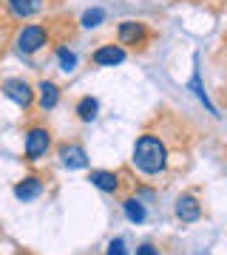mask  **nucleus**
<instances>
[{"label": "nucleus", "mask_w": 227, "mask_h": 255, "mask_svg": "<svg viewBox=\"0 0 227 255\" xmlns=\"http://www.w3.org/2000/svg\"><path fill=\"white\" fill-rule=\"evenodd\" d=\"M191 88L196 91V97H199V100L205 102V105H208L210 111H213V105H210V100H208V94H205V88H202V82H199V71L193 74V80H191ZM213 114H216V111H213Z\"/></svg>", "instance_id": "nucleus-17"}, {"label": "nucleus", "mask_w": 227, "mask_h": 255, "mask_svg": "<svg viewBox=\"0 0 227 255\" xmlns=\"http://www.w3.org/2000/svg\"><path fill=\"white\" fill-rule=\"evenodd\" d=\"M43 46H48V28L40 26V23L23 26L17 31V37H14V48H17V54H23V57L37 54Z\"/></svg>", "instance_id": "nucleus-2"}, {"label": "nucleus", "mask_w": 227, "mask_h": 255, "mask_svg": "<svg viewBox=\"0 0 227 255\" xmlns=\"http://www.w3.org/2000/svg\"><path fill=\"white\" fill-rule=\"evenodd\" d=\"M37 100H40V108L43 111L57 108V102H60V85L51 80H43L37 85Z\"/></svg>", "instance_id": "nucleus-11"}, {"label": "nucleus", "mask_w": 227, "mask_h": 255, "mask_svg": "<svg viewBox=\"0 0 227 255\" xmlns=\"http://www.w3.org/2000/svg\"><path fill=\"white\" fill-rule=\"evenodd\" d=\"M105 255H128L125 241H122V238H114V241L108 244V250H105Z\"/></svg>", "instance_id": "nucleus-18"}, {"label": "nucleus", "mask_w": 227, "mask_h": 255, "mask_svg": "<svg viewBox=\"0 0 227 255\" xmlns=\"http://www.w3.org/2000/svg\"><path fill=\"white\" fill-rule=\"evenodd\" d=\"M6 6H9L11 17L28 20V17H34L37 11H43V0H6Z\"/></svg>", "instance_id": "nucleus-9"}, {"label": "nucleus", "mask_w": 227, "mask_h": 255, "mask_svg": "<svg viewBox=\"0 0 227 255\" xmlns=\"http://www.w3.org/2000/svg\"><path fill=\"white\" fill-rule=\"evenodd\" d=\"M3 94H6L14 105H20L23 111L31 108V102H34V91H31V85H28L26 80H20V77H11V80L3 82Z\"/></svg>", "instance_id": "nucleus-5"}, {"label": "nucleus", "mask_w": 227, "mask_h": 255, "mask_svg": "<svg viewBox=\"0 0 227 255\" xmlns=\"http://www.w3.org/2000/svg\"><path fill=\"white\" fill-rule=\"evenodd\" d=\"M102 20H105V11L102 9H88L85 14H82V26L85 28H97Z\"/></svg>", "instance_id": "nucleus-16"}, {"label": "nucleus", "mask_w": 227, "mask_h": 255, "mask_svg": "<svg viewBox=\"0 0 227 255\" xmlns=\"http://www.w3.org/2000/svg\"><path fill=\"white\" fill-rule=\"evenodd\" d=\"M48 147H51V133H48V128H31L26 133V159L28 162H37L40 156H45Z\"/></svg>", "instance_id": "nucleus-4"}, {"label": "nucleus", "mask_w": 227, "mask_h": 255, "mask_svg": "<svg viewBox=\"0 0 227 255\" xmlns=\"http://www.w3.org/2000/svg\"><path fill=\"white\" fill-rule=\"evenodd\" d=\"M14 196H17L20 201H34L43 196V182L37 179V176H26L23 182L14 184Z\"/></svg>", "instance_id": "nucleus-10"}, {"label": "nucleus", "mask_w": 227, "mask_h": 255, "mask_svg": "<svg viewBox=\"0 0 227 255\" xmlns=\"http://www.w3.org/2000/svg\"><path fill=\"white\" fill-rule=\"evenodd\" d=\"M88 182L102 193H117L119 190V176L111 173V170H94V173L88 176Z\"/></svg>", "instance_id": "nucleus-12"}, {"label": "nucleus", "mask_w": 227, "mask_h": 255, "mask_svg": "<svg viewBox=\"0 0 227 255\" xmlns=\"http://www.w3.org/2000/svg\"><path fill=\"white\" fill-rule=\"evenodd\" d=\"M117 40L119 46H145L148 40H151V31L145 28V23H136V20H125V23H119L117 28Z\"/></svg>", "instance_id": "nucleus-3"}, {"label": "nucleus", "mask_w": 227, "mask_h": 255, "mask_svg": "<svg viewBox=\"0 0 227 255\" xmlns=\"http://www.w3.org/2000/svg\"><path fill=\"white\" fill-rule=\"evenodd\" d=\"M136 255H159V250L154 244H139L136 247Z\"/></svg>", "instance_id": "nucleus-19"}, {"label": "nucleus", "mask_w": 227, "mask_h": 255, "mask_svg": "<svg viewBox=\"0 0 227 255\" xmlns=\"http://www.w3.org/2000/svg\"><path fill=\"white\" fill-rule=\"evenodd\" d=\"M97 111H100V102L94 100V97H82V100L77 102L74 114H77L82 122H94V119H97Z\"/></svg>", "instance_id": "nucleus-13"}, {"label": "nucleus", "mask_w": 227, "mask_h": 255, "mask_svg": "<svg viewBox=\"0 0 227 255\" xmlns=\"http://www.w3.org/2000/svg\"><path fill=\"white\" fill-rule=\"evenodd\" d=\"M57 60H60V68H63L65 74H71L74 68H77V54H74V51H68L65 46L57 48Z\"/></svg>", "instance_id": "nucleus-15"}, {"label": "nucleus", "mask_w": 227, "mask_h": 255, "mask_svg": "<svg viewBox=\"0 0 227 255\" xmlns=\"http://www.w3.org/2000/svg\"><path fill=\"white\" fill-rule=\"evenodd\" d=\"M122 210H125V219L131 224H139V221H145V204L139 199H125L122 201Z\"/></svg>", "instance_id": "nucleus-14"}, {"label": "nucleus", "mask_w": 227, "mask_h": 255, "mask_svg": "<svg viewBox=\"0 0 227 255\" xmlns=\"http://www.w3.org/2000/svg\"><path fill=\"white\" fill-rule=\"evenodd\" d=\"M168 145L162 142V136H156V133H142V136L136 139L134 145V156H131V162L139 173L145 176H159L168 170Z\"/></svg>", "instance_id": "nucleus-1"}, {"label": "nucleus", "mask_w": 227, "mask_h": 255, "mask_svg": "<svg viewBox=\"0 0 227 255\" xmlns=\"http://www.w3.org/2000/svg\"><path fill=\"white\" fill-rule=\"evenodd\" d=\"M199 216H202V204L196 201V196L185 193V196L176 199V219L179 221L191 224V221H199Z\"/></svg>", "instance_id": "nucleus-7"}, {"label": "nucleus", "mask_w": 227, "mask_h": 255, "mask_svg": "<svg viewBox=\"0 0 227 255\" xmlns=\"http://www.w3.org/2000/svg\"><path fill=\"white\" fill-rule=\"evenodd\" d=\"M60 162L68 170H82V167H88V153L82 145H63L60 147Z\"/></svg>", "instance_id": "nucleus-6"}, {"label": "nucleus", "mask_w": 227, "mask_h": 255, "mask_svg": "<svg viewBox=\"0 0 227 255\" xmlns=\"http://www.w3.org/2000/svg\"><path fill=\"white\" fill-rule=\"evenodd\" d=\"M125 48L122 46H100L97 51H94V65H105V68H114V65L125 63Z\"/></svg>", "instance_id": "nucleus-8"}]
</instances>
